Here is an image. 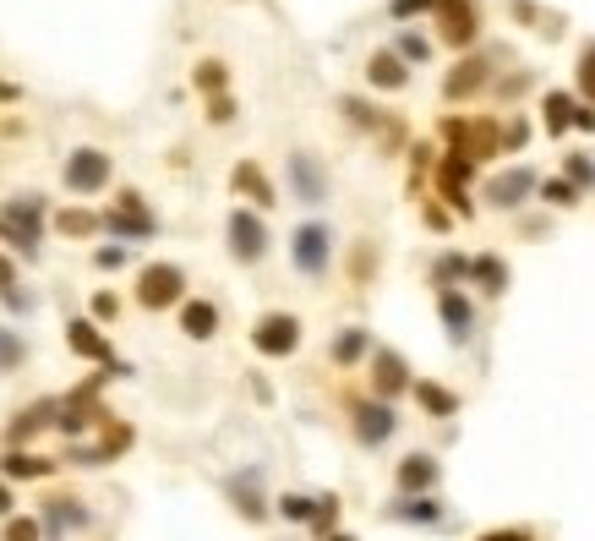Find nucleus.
<instances>
[{"label":"nucleus","instance_id":"obj_39","mask_svg":"<svg viewBox=\"0 0 595 541\" xmlns=\"http://www.w3.org/2000/svg\"><path fill=\"white\" fill-rule=\"evenodd\" d=\"M198 88L219 99V88H224V67H219V61H202V67H198Z\"/></svg>","mask_w":595,"mask_h":541},{"label":"nucleus","instance_id":"obj_22","mask_svg":"<svg viewBox=\"0 0 595 541\" xmlns=\"http://www.w3.org/2000/svg\"><path fill=\"white\" fill-rule=\"evenodd\" d=\"M410 394H415V405L426 410V415H437V421L460 415V394H454V389H443V383H432V378H415V383H410Z\"/></svg>","mask_w":595,"mask_h":541},{"label":"nucleus","instance_id":"obj_32","mask_svg":"<svg viewBox=\"0 0 595 541\" xmlns=\"http://www.w3.org/2000/svg\"><path fill=\"white\" fill-rule=\"evenodd\" d=\"M22 361H28V339L17 329H0V372H22Z\"/></svg>","mask_w":595,"mask_h":541},{"label":"nucleus","instance_id":"obj_17","mask_svg":"<svg viewBox=\"0 0 595 541\" xmlns=\"http://www.w3.org/2000/svg\"><path fill=\"white\" fill-rule=\"evenodd\" d=\"M437 318H443V329H448L454 344H464V339L475 334V307H470V295H460V290H437Z\"/></svg>","mask_w":595,"mask_h":541},{"label":"nucleus","instance_id":"obj_34","mask_svg":"<svg viewBox=\"0 0 595 541\" xmlns=\"http://www.w3.org/2000/svg\"><path fill=\"white\" fill-rule=\"evenodd\" d=\"M574 127V99L568 93H546V132H568Z\"/></svg>","mask_w":595,"mask_h":541},{"label":"nucleus","instance_id":"obj_47","mask_svg":"<svg viewBox=\"0 0 595 541\" xmlns=\"http://www.w3.org/2000/svg\"><path fill=\"white\" fill-rule=\"evenodd\" d=\"M525 137H530L525 121H508V148H525Z\"/></svg>","mask_w":595,"mask_h":541},{"label":"nucleus","instance_id":"obj_29","mask_svg":"<svg viewBox=\"0 0 595 541\" xmlns=\"http://www.w3.org/2000/svg\"><path fill=\"white\" fill-rule=\"evenodd\" d=\"M56 230L71 236V241H88V236L99 230V213H88V208H61V213H56Z\"/></svg>","mask_w":595,"mask_h":541},{"label":"nucleus","instance_id":"obj_48","mask_svg":"<svg viewBox=\"0 0 595 541\" xmlns=\"http://www.w3.org/2000/svg\"><path fill=\"white\" fill-rule=\"evenodd\" d=\"M17 284V263L11 258H0V290H11Z\"/></svg>","mask_w":595,"mask_h":541},{"label":"nucleus","instance_id":"obj_50","mask_svg":"<svg viewBox=\"0 0 595 541\" xmlns=\"http://www.w3.org/2000/svg\"><path fill=\"white\" fill-rule=\"evenodd\" d=\"M11 509H17V498H11V481H0V520H6Z\"/></svg>","mask_w":595,"mask_h":541},{"label":"nucleus","instance_id":"obj_40","mask_svg":"<svg viewBox=\"0 0 595 541\" xmlns=\"http://www.w3.org/2000/svg\"><path fill=\"white\" fill-rule=\"evenodd\" d=\"M579 88L591 93V104H595V39L579 50Z\"/></svg>","mask_w":595,"mask_h":541},{"label":"nucleus","instance_id":"obj_35","mask_svg":"<svg viewBox=\"0 0 595 541\" xmlns=\"http://www.w3.org/2000/svg\"><path fill=\"white\" fill-rule=\"evenodd\" d=\"M432 279H437V290H454V279H470V258L443 252V258H437V269H432Z\"/></svg>","mask_w":595,"mask_h":541},{"label":"nucleus","instance_id":"obj_45","mask_svg":"<svg viewBox=\"0 0 595 541\" xmlns=\"http://www.w3.org/2000/svg\"><path fill=\"white\" fill-rule=\"evenodd\" d=\"M475 541H535L530 531H481Z\"/></svg>","mask_w":595,"mask_h":541},{"label":"nucleus","instance_id":"obj_33","mask_svg":"<svg viewBox=\"0 0 595 541\" xmlns=\"http://www.w3.org/2000/svg\"><path fill=\"white\" fill-rule=\"evenodd\" d=\"M273 514L290 520V525H306L312 520V498L306 492H284V498H273Z\"/></svg>","mask_w":595,"mask_h":541},{"label":"nucleus","instance_id":"obj_4","mask_svg":"<svg viewBox=\"0 0 595 541\" xmlns=\"http://www.w3.org/2000/svg\"><path fill=\"white\" fill-rule=\"evenodd\" d=\"M99 230H110V236H121V241H153V236H159V219H153V208L142 203V192H121L110 213H99Z\"/></svg>","mask_w":595,"mask_h":541},{"label":"nucleus","instance_id":"obj_3","mask_svg":"<svg viewBox=\"0 0 595 541\" xmlns=\"http://www.w3.org/2000/svg\"><path fill=\"white\" fill-rule=\"evenodd\" d=\"M290 263H295V273H306V279H323L333 263V230L329 224H317V219L295 224V236H290Z\"/></svg>","mask_w":595,"mask_h":541},{"label":"nucleus","instance_id":"obj_31","mask_svg":"<svg viewBox=\"0 0 595 541\" xmlns=\"http://www.w3.org/2000/svg\"><path fill=\"white\" fill-rule=\"evenodd\" d=\"M0 541H44V525H39V514H6V525H0Z\"/></svg>","mask_w":595,"mask_h":541},{"label":"nucleus","instance_id":"obj_38","mask_svg":"<svg viewBox=\"0 0 595 541\" xmlns=\"http://www.w3.org/2000/svg\"><path fill=\"white\" fill-rule=\"evenodd\" d=\"M88 312H93V323H115V312H121V301H115L110 290H99V295L88 301Z\"/></svg>","mask_w":595,"mask_h":541},{"label":"nucleus","instance_id":"obj_7","mask_svg":"<svg viewBox=\"0 0 595 541\" xmlns=\"http://www.w3.org/2000/svg\"><path fill=\"white\" fill-rule=\"evenodd\" d=\"M110 153L104 148H71L67 153V192L77 198H93V192H104L110 187Z\"/></svg>","mask_w":595,"mask_h":541},{"label":"nucleus","instance_id":"obj_11","mask_svg":"<svg viewBox=\"0 0 595 541\" xmlns=\"http://www.w3.org/2000/svg\"><path fill=\"white\" fill-rule=\"evenodd\" d=\"M56 415H61V400H33L28 410H17L6 421V449H28L44 427H56Z\"/></svg>","mask_w":595,"mask_h":541},{"label":"nucleus","instance_id":"obj_13","mask_svg":"<svg viewBox=\"0 0 595 541\" xmlns=\"http://www.w3.org/2000/svg\"><path fill=\"white\" fill-rule=\"evenodd\" d=\"M437 33H443V44H475V33H481V22H475V6L470 0H437Z\"/></svg>","mask_w":595,"mask_h":541},{"label":"nucleus","instance_id":"obj_23","mask_svg":"<svg viewBox=\"0 0 595 541\" xmlns=\"http://www.w3.org/2000/svg\"><path fill=\"white\" fill-rule=\"evenodd\" d=\"M181 334L198 339V344L202 339H213L219 334V307H213V301H202V295L198 301H181Z\"/></svg>","mask_w":595,"mask_h":541},{"label":"nucleus","instance_id":"obj_10","mask_svg":"<svg viewBox=\"0 0 595 541\" xmlns=\"http://www.w3.org/2000/svg\"><path fill=\"white\" fill-rule=\"evenodd\" d=\"M410 367H404V355L399 350H372V400H383V405H394L399 394H410Z\"/></svg>","mask_w":595,"mask_h":541},{"label":"nucleus","instance_id":"obj_14","mask_svg":"<svg viewBox=\"0 0 595 541\" xmlns=\"http://www.w3.org/2000/svg\"><path fill=\"white\" fill-rule=\"evenodd\" d=\"M394 481H399V492H404V498H426V492L443 481V465H437L432 454H404V460H399V471H394Z\"/></svg>","mask_w":595,"mask_h":541},{"label":"nucleus","instance_id":"obj_43","mask_svg":"<svg viewBox=\"0 0 595 541\" xmlns=\"http://www.w3.org/2000/svg\"><path fill=\"white\" fill-rule=\"evenodd\" d=\"M432 6H437V0H394L389 11H394V17H421V11H432Z\"/></svg>","mask_w":595,"mask_h":541},{"label":"nucleus","instance_id":"obj_27","mask_svg":"<svg viewBox=\"0 0 595 541\" xmlns=\"http://www.w3.org/2000/svg\"><path fill=\"white\" fill-rule=\"evenodd\" d=\"M470 279H475L486 295H503V290H508V263H503L497 252H481V258H470Z\"/></svg>","mask_w":595,"mask_h":541},{"label":"nucleus","instance_id":"obj_24","mask_svg":"<svg viewBox=\"0 0 595 541\" xmlns=\"http://www.w3.org/2000/svg\"><path fill=\"white\" fill-rule=\"evenodd\" d=\"M329 355H333V367H361L372 355V329H339Z\"/></svg>","mask_w":595,"mask_h":541},{"label":"nucleus","instance_id":"obj_42","mask_svg":"<svg viewBox=\"0 0 595 541\" xmlns=\"http://www.w3.org/2000/svg\"><path fill=\"white\" fill-rule=\"evenodd\" d=\"M93 269H127V247H99V252H93Z\"/></svg>","mask_w":595,"mask_h":541},{"label":"nucleus","instance_id":"obj_8","mask_svg":"<svg viewBox=\"0 0 595 541\" xmlns=\"http://www.w3.org/2000/svg\"><path fill=\"white\" fill-rule=\"evenodd\" d=\"M350 432H355V443L383 449V443L399 432L394 405H383V400H355V405H350Z\"/></svg>","mask_w":595,"mask_h":541},{"label":"nucleus","instance_id":"obj_21","mask_svg":"<svg viewBox=\"0 0 595 541\" xmlns=\"http://www.w3.org/2000/svg\"><path fill=\"white\" fill-rule=\"evenodd\" d=\"M470 170H475V159H464V153H448V159H443V170H437V187H443V198L460 208L464 219L475 213V208H470V198H464V181H470Z\"/></svg>","mask_w":595,"mask_h":541},{"label":"nucleus","instance_id":"obj_41","mask_svg":"<svg viewBox=\"0 0 595 541\" xmlns=\"http://www.w3.org/2000/svg\"><path fill=\"white\" fill-rule=\"evenodd\" d=\"M568 181H574L579 192H585V187H595V164H591V159H579V153H574V159H568Z\"/></svg>","mask_w":595,"mask_h":541},{"label":"nucleus","instance_id":"obj_28","mask_svg":"<svg viewBox=\"0 0 595 541\" xmlns=\"http://www.w3.org/2000/svg\"><path fill=\"white\" fill-rule=\"evenodd\" d=\"M366 77H372V88H389V93H394V88L410 82V67L399 61L394 50H383V56H372V61H366Z\"/></svg>","mask_w":595,"mask_h":541},{"label":"nucleus","instance_id":"obj_16","mask_svg":"<svg viewBox=\"0 0 595 541\" xmlns=\"http://www.w3.org/2000/svg\"><path fill=\"white\" fill-rule=\"evenodd\" d=\"M535 187H541V181H535V170L514 164V170H503V176L486 187V198H492V208H525Z\"/></svg>","mask_w":595,"mask_h":541},{"label":"nucleus","instance_id":"obj_5","mask_svg":"<svg viewBox=\"0 0 595 541\" xmlns=\"http://www.w3.org/2000/svg\"><path fill=\"white\" fill-rule=\"evenodd\" d=\"M224 236H230V258L235 263H263L268 258V224L263 213H252V208H235L230 219H224Z\"/></svg>","mask_w":595,"mask_h":541},{"label":"nucleus","instance_id":"obj_46","mask_svg":"<svg viewBox=\"0 0 595 541\" xmlns=\"http://www.w3.org/2000/svg\"><path fill=\"white\" fill-rule=\"evenodd\" d=\"M235 116V104L230 99H213V110H208V121H230Z\"/></svg>","mask_w":595,"mask_h":541},{"label":"nucleus","instance_id":"obj_20","mask_svg":"<svg viewBox=\"0 0 595 541\" xmlns=\"http://www.w3.org/2000/svg\"><path fill=\"white\" fill-rule=\"evenodd\" d=\"M67 344H71V355H82V361H104V367L115 361V355H110V339L99 334V323H93V318H71Z\"/></svg>","mask_w":595,"mask_h":541},{"label":"nucleus","instance_id":"obj_37","mask_svg":"<svg viewBox=\"0 0 595 541\" xmlns=\"http://www.w3.org/2000/svg\"><path fill=\"white\" fill-rule=\"evenodd\" d=\"M399 61H426L432 56V44L421 39V33H399V50H394Z\"/></svg>","mask_w":595,"mask_h":541},{"label":"nucleus","instance_id":"obj_9","mask_svg":"<svg viewBox=\"0 0 595 541\" xmlns=\"http://www.w3.org/2000/svg\"><path fill=\"white\" fill-rule=\"evenodd\" d=\"M290 192H295V203L317 208L329 203V170H323V159L317 153H290Z\"/></svg>","mask_w":595,"mask_h":541},{"label":"nucleus","instance_id":"obj_1","mask_svg":"<svg viewBox=\"0 0 595 541\" xmlns=\"http://www.w3.org/2000/svg\"><path fill=\"white\" fill-rule=\"evenodd\" d=\"M0 241L11 252H22L28 263L39 258V241H44V198L39 192H22L0 208Z\"/></svg>","mask_w":595,"mask_h":541},{"label":"nucleus","instance_id":"obj_44","mask_svg":"<svg viewBox=\"0 0 595 541\" xmlns=\"http://www.w3.org/2000/svg\"><path fill=\"white\" fill-rule=\"evenodd\" d=\"M508 11H514L520 22H530V28H541V11H535L530 0H508Z\"/></svg>","mask_w":595,"mask_h":541},{"label":"nucleus","instance_id":"obj_36","mask_svg":"<svg viewBox=\"0 0 595 541\" xmlns=\"http://www.w3.org/2000/svg\"><path fill=\"white\" fill-rule=\"evenodd\" d=\"M535 192H541V203H552V208H579V198H585L574 181H546V187H535Z\"/></svg>","mask_w":595,"mask_h":541},{"label":"nucleus","instance_id":"obj_25","mask_svg":"<svg viewBox=\"0 0 595 541\" xmlns=\"http://www.w3.org/2000/svg\"><path fill=\"white\" fill-rule=\"evenodd\" d=\"M481 82H486V61H481V56H470V61H460V67L448 71L443 99H470V93H481Z\"/></svg>","mask_w":595,"mask_h":541},{"label":"nucleus","instance_id":"obj_49","mask_svg":"<svg viewBox=\"0 0 595 541\" xmlns=\"http://www.w3.org/2000/svg\"><path fill=\"white\" fill-rule=\"evenodd\" d=\"M574 127H579V132H595V110H579V104H574Z\"/></svg>","mask_w":595,"mask_h":541},{"label":"nucleus","instance_id":"obj_51","mask_svg":"<svg viewBox=\"0 0 595 541\" xmlns=\"http://www.w3.org/2000/svg\"><path fill=\"white\" fill-rule=\"evenodd\" d=\"M323 541H355V537H344V531H333V537H323Z\"/></svg>","mask_w":595,"mask_h":541},{"label":"nucleus","instance_id":"obj_2","mask_svg":"<svg viewBox=\"0 0 595 541\" xmlns=\"http://www.w3.org/2000/svg\"><path fill=\"white\" fill-rule=\"evenodd\" d=\"M186 301V273L181 263H148L137 273V307L142 312H170Z\"/></svg>","mask_w":595,"mask_h":541},{"label":"nucleus","instance_id":"obj_12","mask_svg":"<svg viewBox=\"0 0 595 541\" xmlns=\"http://www.w3.org/2000/svg\"><path fill=\"white\" fill-rule=\"evenodd\" d=\"M39 525H44V537H67V531H88L93 525V514H88V503L82 498H44V509H39Z\"/></svg>","mask_w":595,"mask_h":541},{"label":"nucleus","instance_id":"obj_15","mask_svg":"<svg viewBox=\"0 0 595 541\" xmlns=\"http://www.w3.org/2000/svg\"><path fill=\"white\" fill-rule=\"evenodd\" d=\"M224 492H230V503H235V514H241V520H252V525H263L268 514H273V509H268V498H263V492H258V471H241V475H230V481H224Z\"/></svg>","mask_w":595,"mask_h":541},{"label":"nucleus","instance_id":"obj_19","mask_svg":"<svg viewBox=\"0 0 595 541\" xmlns=\"http://www.w3.org/2000/svg\"><path fill=\"white\" fill-rule=\"evenodd\" d=\"M61 460H44V454H33V449H6L0 454V481H44V475H56Z\"/></svg>","mask_w":595,"mask_h":541},{"label":"nucleus","instance_id":"obj_6","mask_svg":"<svg viewBox=\"0 0 595 541\" xmlns=\"http://www.w3.org/2000/svg\"><path fill=\"white\" fill-rule=\"evenodd\" d=\"M252 350L268 355V361H284L301 350V318L295 312H263L258 329H252Z\"/></svg>","mask_w":595,"mask_h":541},{"label":"nucleus","instance_id":"obj_18","mask_svg":"<svg viewBox=\"0 0 595 541\" xmlns=\"http://www.w3.org/2000/svg\"><path fill=\"white\" fill-rule=\"evenodd\" d=\"M230 187H235V192H241L252 208H273V203H279V192H273V181L263 176V164H258V159H241V164H235V176H230Z\"/></svg>","mask_w":595,"mask_h":541},{"label":"nucleus","instance_id":"obj_30","mask_svg":"<svg viewBox=\"0 0 595 541\" xmlns=\"http://www.w3.org/2000/svg\"><path fill=\"white\" fill-rule=\"evenodd\" d=\"M312 537H333L339 531V498L333 492H323V498H312Z\"/></svg>","mask_w":595,"mask_h":541},{"label":"nucleus","instance_id":"obj_26","mask_svg":"<svg viewBox=\"0 0 595 541\" xmlns=\"http://www.w3.org/2000/svg\"><path fill=\"white\" fill-rule=\"evenodd\" d=\"M389 520H404V525H437L443 520V503L426 492V498H399L389 503Z\"/></svg>","mask_w":595,"mask_h":541}]
</instances>
